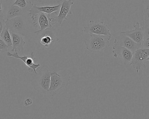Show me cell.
<instances>
[{
    "instance_id": "7",
    "label": "cell",
    "mask_w": 149,
    "mask_h": 119,
    "mask_svg": "<svg viewBox=\"0 0 149 119\" xmlns=\"http://www.w3.org/2000/svg\"><path fill=\"white\" fill-rule=\"evenodd\" d=\"M149 56V49L140 48L133 52L130 65L133 66L138 74L142 67H145V63Z\"/></svg>"
},
{
    "instance_id": "9",
    "label": "cell",
    "mask_w": 149,
    "mask_h": 119,
    "mask_svg": "<svg viewBox=\"0 0 149 119\" xmlns=\"http://www.w3.org/2000/svg\"><path fill=\"white\" fill-rule=\"evenodd\" d=\"M61 4L55 6H46L43 7H38L36 4L32 3L30 8L29 10V13L32 21L34 20L36 15L40 13L51 15L55 13L56 15H58L60 10Z\"/></svg>"
},
{
    "instance_id": "1",
    "label": "cell",
    "mask_w": 149,
    "mask_h": 119,
    "mask_svg": "<svg viewBox=\"0 0 149 119\" xmlns=\"http://www.w3.org/2000/svg\"><path fill=\"white\" fill-rule=\"evenodd\" d=\"M5 28L10 32L19 34L22 36L29 35L35 27L29 15L16 17L6 21Z\"/></svg>"
},
{
    "instance_id": "21",
    "label": "cell",
    "mask_w": 149,
    "mask_h": 119,
    "mask_svg": "<svg viewBox=\"0 0 149 119\" xmlns=\"http://www.w3.org/2000/svg\"><path fill=\"white\" fill-rule=\"evenodd\" d=\"M5 22L6 21L4 20L3 17H0V38H1L2 31L5 27Z\"/></svg>"
},
{
    "instance_id": "6",
    "label": "cell",
    "mask_w": 149,
    "mask_h": 119,
    "mask_svg": "<svg viewBox=\"0 0 149 119\" xmlns=\"http://www.w3.org/2000/svg\"><path fill=\"white\" fill-rule=\"evenodd\" d=\"M82 31L86 34H95L101 35L112 36L110 29L102 22H95L91 20L89 24L84 27Z\"/></svg>"
},
{
    "instance_id": "12",
    "label": "cell",
    "mask_w": 149,
    "mask_h": 119,
    "mask_svg": "<svg viewBox=\"0 0 149 119\" xmlns=\"http://www.w3.org/2000/svg\"><path fill=\"white\" fill-rule=\"evenodd\" d=\"M134 29L132 30L120 32L128 37L141 46L144 40V34L142 27H141L140 23L137 22L134 24Z\"/></svg>"
},
{
    "instance_id": "18",
    "label": "cell",
    "mask_w": 149,
    "mask_h": 119,
    "mask_svg": "<svg viewBox=\"0 0 149 119\" xmlns=\"http://www.w3.org/2000/svg\"><path fill=\"white\" fill-rule=\"evenodd\" d=\"M32 3L31 2H27L26 0H15L12 5H16L23 9L29 10L31 7Z\"/></svg>"
},
{
    "instance_id": "14",
    "label": "cell",
    "mask_w": 149,
    "mask_h": 119,
    "mask_svg": "<svg viewBox=\"0 0 149 119\" xmlns=\"http://www.w3.org/2000/svg\"><path fill=\"white\" fill-rule=\"evenodd\" d=\"M114 40L119 45L127 48L133 52L141 48V45L128 37L120 32L119 35L115 38Z\"/></svg>"
},
{
    "instance_id": "17",
    "label": "cell",
    "mask_w": 149,
    "mask_h": 119,
    "mask_svg": "<svg viewBox=\"0 0 149 119\" xmlns=\"http://www.w3.org/2000/svg\"><path fill=\"white\" fill-rule=\"evenodd\" d=\"M1 38L9 47L12 45V38L10 32L7 28L4 27L1 34Z\"/></svg>"
},
{
    "instance_id": "25",
    "label": "cell",
    "mask_w": 149,
    "mask_h": 119,
    "mask_svg": "<svg viewBox=\"0 0 149 119\" xmlns=\"http://www.w3.org/2000/svg\"><path fill=\"white\" fill-rule=\"evenodd\" d=\"M146 9H147V10H149V4L148 5V6H147V8H146Z\"/></svg>"
},
{
    "instance_id": "13",
    "label": "cell",
    "mask_w": 149,
    "mask_h": 119,
    "mask_svg": "<svg viewBox=\"0 0 149 119\" xmlns=\"http://www.w3.org/2000/svg\"><path fill=\"white\" fill-rule=\"evenodd\" d=\"M3 8V17L5 21H8L16 17L23 15L27 14L29 10L21 8L16 5L12 4H7Z\"/></svg>"
},
{
    "instance_id": "16",
    "label": "cell",
    "mask_w": 149,
    "mask_h": 119,
    "mask_svg": "<svg viewBox=\"0 0 149 119\" xmlns=\"http://www.w3.org/2000/svg\"><path fill=\"white\" fill-rule=\"evenodd\" d=\"M10 33L12 41V49L11 51L13 52L17 51H22L24 46L26 44L24 40L23 36L14 32H10Z\"/></svg>"
},
{
    "instance_id": "24",
    "label": "cell",
    "mask_w": 149,
    "mask_h": 119,
    "mask_svg": "<svg viewBox=\"0 0 149 119\" xmlns=\"http://www.w3.org/2000/svg\"><path fill=\"white\" fill-rule=\"evenodd\" d=\"M3 1V0H0V17H3V7L2 4Z\"/></svg>"
},
{
    "instance_id": "3",
    "label": "cell",
    "mask_w": 149,
    "mask_h": 119,
    "mask_svg": "<svg viewBox=\"0 0 149 119\" xmlns=\"http://www.w3.org/2000/svg\"><path fill=\"white\" fill-rule=\"evenodd\" d=\"M51 72L48 67L43 66L39 72L31 79V85L36 90L42 94L49 93L51 81Z\"/></svg>"
},
{
    "instance_id": "5",
    "label": "cell",
    "mask_w": 149,
    "mask_h": 119,
    "mask_svg": "<svg viewBox=\"0 0 149 119\" xmlns=\"http://www.w3.org/2000/svg\"><path fill=\"white\" fill-rule=\"evenodd\" d=\"M35 28L39 27V29L35 31L37 35H40L41 33L46 29H52L53 25L56 24L53 17L50 15L44 13H40L36 15L32 21Z\"/></svg>"
},
{
    "instance_id": "29",
    "label": "cell",
    "mask_w": 149,
    "mask_h": 119,
    "mask_svg": "<svg viewBox=\"0 0 149 119\" xmlns=\"http://www.w3.org/2000/svg\"><path fill=\"white\" fill-rule=\"evenodd\" d=\"M7 1V0H4V1Z\"/></svg>"
},
{
    "instance_id": "11",
    "label": "cell",
    "mask_w": 149,
    "mask_h": 119,
    "mask_svg": "<svg viewBox=\"0 0 149 119\" xmlns=\"http://www.w3.org/2000/svg\"><path fill=\"white\" fill-rule=\"evenodd\" d=\"M112 53L114 57H120L122 59L125 65L130 63L133 55L132 51L125 47L120 46L115 40Z\"/></svg>"
},
{
    "instance_id": "4",
    "label": "cell",
    "mask_w": 149,
    "mask_h": 119,
    "mask_svg": "<svg viewBox=\"0 0 149 119\" xmlns=\"http://www.w3.org/2000/svg\"><path fill=\"white\" fill-rule=\"evenodd\" d=\"M90 38L85 41L86 49L92 53H98L103 51L110 46L112 36L90 34Z\"/></svg>"
},
{
    "instance_id": "26",
    "label": "cell",
    "mask_w": 149,
    "mask_h": 119,
    "mask_svg": "<svg viewBox=\"0 0 149 119\" xmlns=\"http://www.w3.org/2000/svg\"><path fill=\"white\" fill-rule=\"evenodd\" d=\"M37 1L38 2H42L43 0H37Z\"/></svg>"
},
{
    "instance_id": "23",
    "label": "cell",
    "mask_w": 149,
    "mask_h": 119,
    "mask_svg": "<svg viewBox=\"0 0 149 119\" xmlns=\"http://www.w3.org/2000/svg\"><path fill=\"white\" fill-rule=\"evenodd\" d=\"M32 100L31 99L27 98L25 100L24 102V105L25 106H29L31 105L32 104Z\"/></svg>"
},
{
    "instance_id": "22",
    "label": "cell",
    "mask_w": 149,
    "mask_h": 119,
    "mask_svg": "<svg viewBox=\"0 0 149 119\" xmlns=\"http://www.w3.org/2000/svg\"><path fill=\"white\" fill-rule=\"evenodd\" d=\"M141 48L149 49V38L144 39L141 45Z\"/></svg>"
},
{
    "instance_id": "2",
    "label": "cell",
    "mask_w": 149,
    "mask_h": 119,
    "mask_svg": "<svg viewBox=\"0 0 149 119\" xmlns=\"http://www.w3.org/2000/svg\"><path fill=\"white\" fill-rule=\"evenodd\" d=\"M70 79V76L66 72H51L49 94L52 97L60 94L68 87Z\"/></svg>"
},
{
    "instance_id": "8",
    "label": "cell",
    "mask_w": 149,
    "mask_h": 119,
    "mask_svg": "<svg viewBox=\"0 0 149 119\" xmlns=\"http://www.w3.org/2000/svg\"><path fill=\"white\" fill-rule=\"evenodd\" d=\"M7 55L8 57H9L15 58L22 60L29 67L28 71L30 73L33 72L35 74H38L36 70L38 68L40 67L41 65L39 64L35 63L34 60H35V58L34 52H31L30 56H21L18 55L17 51H15L14 53L7 52Z\"/></svg>"
},
{
    "instance_id": "19",
    "label": "cell",
    "mask_w": 149,
    "mask_h": 119,
    "mask_svg": "<svg viewBox=\"0 0 149 119\" xmlns=\"http://www.w3.org/2000/svg\"><path fill=\"white\" fill-rule=\"evenodd\" d=\"M142 27L144 34V39L149 38V17H148L145 18Z\"/></svg>"
},
{
    "instance_id": "10",
    "label": "cell",
    "mask_w": 149,
    "mask_h": 119,
    "mask_svg": "<svg viewBox=\"0 0 149 119\" xmlns=\"http://www.w3.org/2000/svg\"><path fill=\"white\" fill-rule=\"evenodd\" d=\"M60 2L61 7L59 12L54 19L56 23L61 25L64 20H68L67 16L72 14L71 8L74 2L72 0H62Z\"/></svg>"
},
{
    "instance_id": "28",
    "label": "cell",
    "mask_w": 149,
    "mask_h": 119,
    "mask_svg": "<svg viewBox=\"0 0 149 119\" xmlns=\"http://www.w3.org/2000/svg\"><path fill=\"white\" fill-rule=\"evenodd\" d=\"M148 17H149V12H148Z\"/></svg>"
},
{
    "instance_id": "20",
    "label": "cell",
    "mask_w": 149,
    "mask_h": 119,
    "mask_svg": "<svg viewBox=\"0 0 149 119\" xmlns=\"http://www.w3.org/2000/svg\"><path fill=\"white\" fill-rule=\"evenodd\" d=\"M9 48V47L0 38V52H7Z\"/></svg>"
},
{
    "instance_id": "15",
    "label": "cell",
    "mask_w": 149,
    "mask_h": 119,
    "mask_svg": "<svg viewBox=\"0 0 149 119\" xmlns=\"http://www.w3.org/2000/svg\"><path fill=\"white\" fill-rule=\"evenodd\" d=\"M52 29L45 30L40 35L39 42L42 45L46 48L53 45L58 40L56 35Z\"/></svg>"
},
{
    "instance_id": "27",
    "label": "cell",
    "mask_w": 149,
    "mask_h": 119,
    "mask_svg": "<svg viewBox=\"0 0 149 119\" xmlns=\"http://www.w3.org/2000/svg\"><path fill=\"white\" fill-rule=\"evenodd\" d=\"M149 61V56L148 57V58H147V59H146V61Z\"/></svg>"
}]
</instances>
